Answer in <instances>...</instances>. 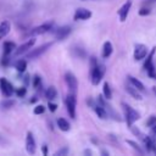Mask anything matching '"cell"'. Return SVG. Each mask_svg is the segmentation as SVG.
I'll list each match as a JSON object with an SVG mask.
<instances>
[{"label":"cell","mask_w":156,"mask_h":156,"mask_svg":"<svg viewBox=\"0 0 156 156\" xmlns=\"http://www.w3.org/2000/svg\"><path fill=\"white\" fill-rule=\"evenodd\" d=\"M106 67L104 63L98 62V58L95 56L90 57V79H91V84L93 85H98L101 79L104 78Z\"/></svg>","instance_id":"6da1fadb"},{"label":"cell","mask_w":156,"mask_h":156,"mask_svg":"<svg viewBox=\"0 0 156 156\" xmlns=\"http://www.w3.org/2000/svg\"><path fill=\"white\" fill-rule=\"evenodd\" d=\"M122 107H123V111H124V117H126L127 126L130 128L134 124V122H136L140 118V113L126 102H122Z\"/></svg>","instance_id":"7a4b0ae2"},{"label":"cell","mask_w":156,"mask_h":156,"mask_svg":"<svg viewBox=\"0 0 156 156\" xmlns=\"http://www.w3.org/2000/svg\"><path fill=\"white\" fill-rule=\"evenodd\" d=\"M51 46H52V41H49V43H45V44H43V45H40V46L35 48V49H32V50H29V51L26 54V58H28V60L38 58V57L41 56L44 52H46Z\"/></svg>","instance_id":"3957f363"},{"label":"cell","mask_w":156,"mask_h":156,"mask_svg":"<svg viewBox=\"0 0 156 156\" xmlns=\"http://www.w3.org/2000/svg\"><path fill=\"white\" fill-rule=\"evenodd\" d=\"M52 27H54V22L52 21H49V22H45V23H43V24L38 26V27L32 28L27 33V35L28 37H37V35H40V34H44V33L50 32L52 29Z\"/></svg>","instance_id":"277c9868"},{"label":"cell","mask_w":156,"mask_h":156,"mask_svg":"<svg viewBox=\"0 0 156 156\" xmlns=\"http://www.w3.org/2000/svg\"><path fill=\"white\" fill-rule=\"evenodd\" d=\"M66 108H67V112L71 118H76V108H77V98H76V94L73 93H69L67 96H66Z\"/></svg>","instance_id":"5b68a950"},{"label":"cell","mask_w":156,"mask_h":156,"mask_svg":"<svg viewBox=\"0 0 156 156\" xmlns=\"http://www.w3.org/2000/svg\"><path fill=\"white\" fill-rule=\"evenodd\" d=\"M65 82H66V84H67V87H68L69 93L76 94V93H77V88H78V80H77L76 76H74L72 72H69V71L66 72V73H65Z\"/></svg>","instance_id":"8992f818"},{"label":"cell","mask_w":156,"mask_h":156,"mask_svg":"<svg viewBox=\"0 0 156 156\" xmlns=\"http://www.w3.org/2000/svg\"><path fill=\"white\" fill-rule=\"evenodd\" d=\"M34 44H35V38H34V37H30V39H28L27 41H24L23 44H21L18 48H16V50H15V56H20V55L27 54V52L29 51V49L33 48Z\"/></svg>","instance_id":"52a82bcc"},{"label":"cell","mask_w":156,"mask_h":156,"mask_svg":"<svg viewBox=\"0 0 156 156\" xmlns=\"http://www.w3.org/2000/svg\"><path fill=\"white\" fill-rule=\"evenodd\" d=\"M147 55V46L144 44H135L134 46V52H133V57L135 61H140L143 58H145V56Z\"/></svg>","instance_id":"ba28073f"},{"label":"cell","mask_w":156,"mask_h":156,"mask_svg":"<svg viewBox=\"0 0 156 156\" xmlns=\"http://www.w3.org/2000/svg\"><path fill=\"white\" fill-rule=\"evenodd\" d=\"M0 90H1V93H2L6 98L12 96V94L15 93V88H13L12 84H11L7 79H5V78H0Z\"/></svg>","instance_id":"9c48e42d"},{"label":"cell","mask_w":156,"mask_h":156,"mask_svg":"<svg viewBox=\"0 0 156 156\" xmlns=\"http://www.w3.org/2000/svg\"><path fill=\"white\" fill-rule=\"evenodd\" d=\"M91 16H93V13H91L90 10L84 9V7H78V9L76 10L74 15H73V20H74V21H78V20H79V21H87V20H89Z\"/></svg>","instance_id":"30bf717a"},{"label":"cell","mask_w":156,"mask_h":156,"mask_svg":"<svg viewBox=\"0 0 156 156\" xmlns=\"http://www.w3.org/2000/svg\"><path fill=\"white\" fill-rule=\"evenodd\" d=\"M26 150L29 155L35 154L37 150V144H35V139L32 132H27V136H26Z\"/></svg>","instance_id":"8fae6325"},{"label":"cell","mask_w":156,"mask_h":156,"mask_svg":"<svg viewBox=\"0 0 156 156\" xmlns=\"http://www.w3.org/2000/svg\"><path fill=\"white\" fill-rule=\"evenodd\" d=\"M132 4H133L132 0H127V1L121 6V9L118 10V17H119V21H121V22H124V21L127 20L128 13H129V10H130V7H132Z\"/></svg>","instance_id":"7c38bea8"},{"label":"cell","mask_w":156,"mask_h":156,"mask_svg":"<svg viewBox=\"0 0 156 156\" xmlns=\"http://www.w3.org/2000/svg\"><path fill=\"white\" fill-rule=\"evenodd\" d=\"M71 32H72L71 26H62V27L57 28V30L55 32V38L57 40H63L71 34Z\"/></svg>","instance_id":"4fadbf2b"},{"label":"cell","mask_w":156,"mask_h":156,"mask_svg":"<svg viewBox=\"0 0 156 156\" xmlns=\"http://www.w3.org/2000/svg\"><path fill=\"white\" fill-rule=\"evenodd\" d=\"M141 141H143V144H144V146H145V149H146L147 152H151L152 151L154 154H156V144L151 139V136L144 134V136L141 138Z\"/></svg>","instance_id":"5bb4252c"},{"label":"cell","mask_w":156,"mask_h":156,"mask_svg":"<svg viewBox=\"0 0 156 156\" xmlns=\"http://www.w3.org/2000/svg\"><path fill=\"white\" fill-rule=\"evenodd\" d=\"M93 108H94L95 113L98 115V117H99L100 119H106V118L108 117V113H107L106 108H105L102 105H100V104H98V102H96V104L93 106Z\"/></svg>","instance_id":"9a60e30c"},{"label":"cell","mask_w":156,"mask_h":156,"mask_svg":"<svg viewBox=\"0 0 156 156\" xmlns=\"http://www.w3.org/2000/svg\"><path fill=\"white\" fill-rule=\"evenodd\" d=\"M10 30H11V23H10V21H7V20L2 21L0 23V40L2 38H5L10 33Z\"/></svg>","instance_id":"2e32d148"},{"label":"cell","mask_w":156,"mask_h":156,"mask_svg":"<svg viewBox=\"0 0 156 156\" xmlns=\"http://www.w3.org/2000/svg\"><path fill=\"white\" fill-rule=\"evenodd\" d=\"M112 51H113V46H112L111 41H105L102 45V51H101L102 58H108L111 56Z\"/></svg>","instance_id":"e0dca14e"},{"label":"cell","mask_w":156,"mask_h":156,"mask_svg":"<svg viewBox=\"0 0 156 156\" xmlns=\"http://www.w3.org/2000/svg\"><path fill=\"white\" fill-rule=\"evenodd\" d=\"M127 78H128V80H129V83L133 85V87H135L139 91H145V85L139 80V79H136L135 77H133V76H127Z\"/></svg>","instance_id":"ac0fdd59"},{"label":"cell","mask_w":156,"mask_h":156,"mask_svg":"<svg viewBox=\"0 0 156 156\" xmlns=\"http://www.w3.org/2000/svg\"><path fill=\"white\" fill-rule=\"evenodd\" d=\"M126 90H127V93L132 96V98H134V99H136V100H141L143 98H141V94L139 93V90L135 88V87H133L132 84L130 85H127L126 87Z\"/></svg>","instance_id":"d6986e66"},{"label":"cell","mask_w":156,"mask_h":156,"mask_svg":"<svg viewBox=\"0 0 156 156\" xmlns=\"http://www.w3.org/2000/svg\"><path fill=\"white\" fill-rule=\"evenodd\" d=\"M45 96H46V99H48L49 101L55 100V99L57 98V90H56V88H55L54 85H50V87L46 89V91H45Z\"/></svg>","instance_id":"ffe728a7"},{"label":"cell","mask_w":156,"mask_h":156,"mask_svg":"<svg viewBox=\"0 0 156 156\" xmlns=\"http://www.w3.org/2000/svg\"><path fill=\"white\" fill-rule=\"evenodd\" d=\"M57 127H58V129H61L62 132H68V130L71 129V126H69L68 121L65 119V118H62V117L57 118Z\"/></svg>","instance_id":"44dd1931"},{"label":"cell","mask_w":156,"mask_h":156,"mask_svg":"<svg viewBox=\"0 0 156 156\" xmlns=\"http://www.w3.org/2000/svg\"><path fill=\"white\" fill-rule=\"evenodd\" d=\"M15 67H16L17 72H20V73H24L26 69H27V60H23V58L17 60Z\"/></svg>","instance_id":"7402d4cb"},{"label":"cell","mask_w":156,"mask_h":156,"mask_svg":"<svg viewBox=\"0 0 156 156\" xmlns=\"http://www.w3.org/2000/svg\"><path fill=\"white\" fill-rule=\"evenodd\" d=\"M16 44L13 41H5L4 43V55H10L12 51H15Z\"/></svg>","instance_id":"603a6c76"},{"label":"cell","mask_w":156,"mask_h":156,"mask_svg":"<svg viewBox=\"0 0 156 156\" xmlns=\"http://www.w3.org/2000/svg\"><path fill=\"white\" fill-rule=\"evenodd\" d=\"M15 104H16L15 100H12V99H10V98H6V99H4V100L0 102V106H1L2 108H5V110H9V108L13 107Z\"/></svg>","instance_id":"cb8c5ba5"},{"label":"cell","mask_w":156,"mask_h":156,"mask_svg":"<svg viewBox=\"0 0 156 156\" xmlns=\"http://www.w3.org/2000/svg\"><path fill=\"white\" fill-rule=\"evenodd\" d=\"M102 95L106 98V100H110L112 98V90L110 88V84L107 82L104 83V87H102Z\"/></svg>","instance_id":"d4e9b609"},{"label":"cell","mask_w":156,"mask_h":156,"mask_svg":"<svg viewBox=\"0 0 156 156\" xmlns=\"http://www.w3.org/2000/svg\"><path fill=\"white\" fill-rule=\"evenodd\" d=\"M155 51H156V46H154V48L151 49V51L149 52V55H147V57H146V61H145V63H144V68H145V69L152 63V57H154V55H155Z\"/></svg>","instance_id":"484cf974"},{"label":"cell","mask_w":156,"mask_h":156,"mask_svg":"<svg viewBox=\"0 0 156 156\" xmlns=\"http://www.w3.org/2000/svg\"><path fill=\"white\" fill-rule=\"evenodd\" d=\"M146 73H147V76L151 78V79H156V67H155V65L154 63H151L146 69Z\"/></svg>","instance_id":"4316f807"},{"label":"cell","mask_w":156,"mask_h":156,"mask_svg":"<svg viewBox=\"0 0 156 156\" xmlns=\"http://www.w3.org/2000/svg\"><path fill=\"white\" fill-rule=\"evenodd\" d=\"M127 144L130 145V146H132L134 150H136L139 154H144V150H143V149L139 146V144H136L135 141H133V140H127Z\"/></svg>","instance_id":"83f0119b"},{"label":"cell","mask_w":156,"mask_h":156,"mask_svg":"<svg viewBox=\"0 0 156 156\" xmlns=\"http://www.w3.org/2000/svg\"><path fill=\"white\" fill-rule=\"evenodd\" d=\"M40 85H41V78H40V76L35 74L34 78H33V87H34L35 89H39Z\"/></svg>","instance_id":"f1b7e54d"},{"label":"cell","mask_w":156,"mask_h":156,"mask_svg":"<svg viewBox=\"0 0 156 156\" xmlns=\"http://www.w3.org/2000/svg\"><path fill=\"white\" fill-rule=\"evenodd\" d=\"M15 93H16V95H17L18 98H23V96L27 94V89H26V87H21V88H18V89H16Z\"/></svg>","instance_id":"f546056e"},{"label":"cell","mask_w":156,"mask_h":156,"mask_svg":"<svg viewBox=\"0 0 156 156\" xmlns=\"http://www.w3.org/2000/svg\"><path fill=\"white\" fill-rule=\"evenodd\" d=\"M33 112H34V115H41V113L45 112V107H44L43 105H37V106L34 107Z\"/></svg>","instance_id":"4dcf8cb0"},{"label":"cell","mask_w":156,"mask_h":156,"mask_svg":"<svg viewBox=\"0 0 156 156\" xmlns=\"http://www.w3.org/2000/svg\"><path fill=\"white\" fill-rule=\"evenodd\" d=\"M68 151H69V150H68V147H67V146H63L62 149L57 150V151L55 152V155H56V156H61V155H67V154H68Z\"/></svg>","instance_id":"1f68e13d"},{"label":"cell","mask_w":156,"mask_h":156,"mask_svg":"<svg viewBox=\"0 0 156 156\" xmlns=\"http://www.w3.org/2000/svg\"><path fill=\"white\" fill-rule=\"evenodd\" d=\"M156 124V116H150L149 119L146 121V126L147 127H152Z\"/></svg>","instance_id":"d6a6232c"},{"label":"cell","mask_w":156,"mask_h":156,"mask_svg":"<svg viewBox=\"0 0 156 156\" xmlns=\"http://www.w3.org/2000/svg\"><path fill=\"white\" fill-rule=\"evenodd\" d=\"M73 50L77 51V56H78V57H84V56H85V51H84L82 48H76V49H73Z\"/></svg>","instance_id":"836d02e7"},{"label":"cell","mask_w":156,"mask_h":156,"mask_svg":"<svg viewBox=\"0 0 156 156\" xmlns=\"http://www.w3.org/2000/svg\"><path fill=\"white\" fill-rule=\"evenodd\" d=\"M149 13H150V10L146 9V7H141V9L139 10V15H140V16H147Z\"/></svg>","instance_id":"e575fe53"},{"label":"cell","mask_w":156,"mask_h":156,"mask_svg":"<svg viewBox=\"0 0 156 156\" xmlns=\"http://www.w3.org/2000/svg\"><path fill=\"white\" fill-rule=\"evenodd\" d=\"M48 107H49V110H50L51 112H55V111L57 110V105H56V104H54L52 101H49V104H48Z\"/></svg>","instance_id":"d590c367"},{"label":"cell","mask_w":156,"mask_h":156,"mask_svg":"<svg viewBox=\"0 0 156 156\" xmlns=\"http://www.w3.org/2000/svg\"><path fill=\"white\" fill-rule=\"evenodd\" d=\"M41 151H43V154L46 156V155H48V146H46V145H43V146H41Z\"/></svg>","instance_id":"8d00e7d4"},{"label":"cell","mask_w":156,"mask_h":156,"mask_svg":"<svg viewBox=\"0 0 156 156\" xmlns=\"http://www.w3.org/2000/svg\"><path fill=\"white\" fill-rule=\"evenodd\" d=\"M23 82H24V84H26V85L29 83V76H28V74H26V76H24V78H23Z\"/></svg>","instance_id":"74e56055"},{"label":"cell","mask_w":156,"mask_h":156,"mask_svg":"<svg viewBox=\"0 0 156 156\" xmlns=\"http://www.w3.org/2000/svg\"><path fill=\"white\" fill-rule=\"evenodd\" d=\"M151 130H152V133H154V134H155V135H156V124H155V126H152V127H151Z\"/></svg>","instance_id":"f35d334b"},{"label":"cell","mask_w":156,"mask_h":156,"mask_svg":"<svg viewBox=\"0 0 156 156\" xmlns=\"http://www.w3.org/2000/svg\"><path fill=\"white\" fill-rule=\"evenodd\" d=\"M84 154H85V155H91V150H88V149H87V150H84Z\"/></svg>","instance_id":"ab89813d"},{"label":"cell","mask_w":156,"mask_h":156,"mask_svg":"<svg viewBox=\"0 0 156 156\" xmlns=\"http://www.w3.org/2000/svg\"><path fill=\"white\" fill-rule=\"evenodd\" d=\"M37 100H38V99H37V96H33V99L30 100V102H35Z\"/></svg>","instance_id":"60d3db41"},{"label":"cell","mask_w":156,"mask_h":156,"mask_svg":"<svg viewBox=\"0 0 156 156\" xmlns=\"http://www.w3.org/2000/svg\"><path fill=\"white\" fill-rule=\"evenodd\" d=\"M102 154H104V155H108V152H107V151H105V150H102Z\"/></svg>","instance_id":"b9f144b4"},{"label":"cell","mask_w":156,"mask_h":156,"mask_svg":"<svg viewBox=\"0 0 156 156\" xmlns=\"http://www.w3.org/2000/svg\"><path fill=\"white\" fill-rule=\"evenodd\" d=\"M0 143H4V139H2L1 136H0Z\"/></svg>","instance_id":"7bdbcfd3"},{"label":"cell","mask_w":156,"mask_h":156,"mask_svg":"<svg viewBox=\"0 0 156 156\" xmlns=\"http://www.w3.org/2000/svg\"><path fill=\"white\" fill-rule=\"evenodd\" d=\"M82 1H87V0H82Z\"/></svg>","instance_id":"ee69618b"},{"label":"cell","mask_w":156,"mask_h":156,"mask_svg":"<svg viewBox=\"0 0 156 156\" xmlns=\"http://www.w3.org/2000/svg\"><path fill=\"white\" fill-rule=\"evenodd\" d=\"M149 1H151V0H149Z\"/></svg>","instance_id":"f6af8a7d"}]
</instances>
